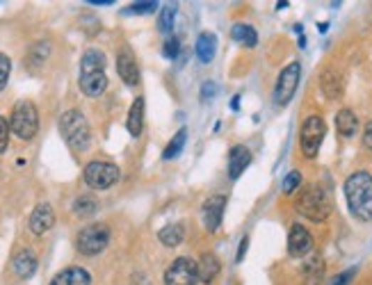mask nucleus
<instances>
[{"instance_id":"obj_19","label":"nucleus","mask_w":372,"mask_h":285,"mask_svg":"<svg viewBox=\"0 0 372 285\" xmlns=\"http://www.w3.org/2000/svg\"><path fill=\"white\" fill-rule=\"evenodd\" d=\"M320 87L329 98H341L343 96V75L334 69L324 71L322 78H320Z\"/></svg>"},{"instance_id":"obj_12","label":"nucleus","mask_w":372,"mask_h":285,"mask_svg":"<svg viewBox=\"0 0 372 285\" xmlns=\"http://www.w3.org/2000/svg\"><path fill=\"white\" fill-rule=\"evenodd\" d=\"M117 71L122 75V80L128 87H135L139 82V69H137V62H135V55L130 48H122L117 55Z\"/></svg>"},{"instance_id":"obj_3","label":"nucleus","mask_w":372,"mask_h":285,"mask_svg":"<svg viewBox=\"0 0 372 285\" xmlns=\"http://www.w3.org/2000/svg\"><path fill=\"white\" fill-rule=\"evenodd\" d=\"M294 205H297V213L304 215L306 219H311V222H324L331 215V196L320 185L304 188Z\"/></svg>"},{"instance_id":"obj_33","label":"nucleus","mask_w":372,"mask_h":285,"mask_svg":"<svg viewBox=\"0 0 372 285\" xmlns=\"http://www.w3.org/2000/svg\"><path fill=\"white\" fill-rule=\"evenodd\" d=\"M7 141H9V126L3 117H0V153L7 149Z\"/></svg>"},{"instance_id":"obj_9","label":"nucleus","mask_w":372,"mask_h":285,"mask_svg":"<svg viewBox=\"0 0 372 285\" xmlns=\"http://www.w3.org/2000/svg\"><path fill=\"white\" fill-rule=\"evenodd\" d=\"M299 75H302V67L297 62L288 64L286 69L279 73V80L275 87V103L277 105H288L290 98L297 92V85H299Z\"/></svg>"},{"instance_id":"obj_29","label":"nucleus","mask_w":372,"mask_h":285,"mask_svg":"<svg viewBox=\"0 0 372 285\" xmlns=\"http://www.w3.org/2000/svg\"><path fill=\"white\" fill-rule=\"evenodd\" d=\"M302 185V173L299 171H290L286 178H283V185H281V190L286 192V194H292L294 190H297Z\"/></svg>"},{"instance_id":"obj_10","label":"nucleus","mask_w":372,"mask_h":285,"mask_svg":"<svg viewBox=\"0 0 372 285\" xmlns=\"http://www.w3.org/2000/svg\"><path fill=\"white\" fill-rule=\"evenodd\" d=\"M199 283V271L192 258H176L165 271V285H196Z\"/></svg>"},{"instance_id":"obj_38","label":"nucleus","mask_w":372,"mask_h":285,"mask_svg":"<svg viewBox=\"0 0 372 285\" xmlns=\"http://www.w3.org/2000/svg\"><path fill=\"white\" fill-rule=\"evenodd\" d=\"M90 5H112V0H90Z\"/></svg>"},{"instance_id":"obj_34","label":"nucleus","mask_w":372,"mask_h":285,"mask_svg":"<svg viewBox=\"0 0 372 285\" xmlns=\"http://www.w3.org/2000/svg\"><path fill=\"white\" fill-rule=\"evenodd\" d=\"M354 274H356V269H347V271H343V274H338V276H334L329 285H347L349 279H352Z\"/></svg>"},{"instance_id":"obj_13","label":"nucleus","mask_w":372,"mask_h":285,"mask_svg":"<svg viewBox=\"0 0 372 285\" xmlns=\"http://www.w3.org/2000/svg\"><path fill=\"white\" fill-rule=\"evenodd\" d=\"M313 249V237L302 224H294L288 235V251L294 258H304Z\"/></svg>"},{"instance_id":"obj_18","label":"nucleus","mask_w":372,"mask_h":285,"mask_svg":"<svg viewBox=\"0 0 372 285\" xmlns=\"http://www.w3.org/2000/svg\"><path fill=\"white\" fill-rule=\"evenodd\" d=\"M302 279H304V285H320L324 279V260L320 256H313L306 260L302 267Z\"/></svg>"},{"instance_id":"obj_15","label":"nucleus","mask_w":372,"mask_h":285,"mask_svg":"<svg viewBox=\"0 0 372 285\" xmlns=\"http://www.w3.org/2000/svg\"><path fill=\"white\" fill-rule=\"evenodd\" d=\"M249 162H251V153L247 146H233L231 149V156H228V178H240L243 176V171L249 167Z\"/></svg>"},{"instance_id":"obj_32","label":"nucleus","mask_w":372,"mask_h":285,"mask_svg":"<svg viewBox=\"0 0 372 285\" xmlns=\"http://www.w3.org/2000/svg\"><path fill=\"white\" fill-rule=\"evenodd\" d=\"M179 50H181V41H179L176 37L167 39V41H165V48H162V53H165L167 60H176Z\"/></svg>"},{"instance_id":"obj_31","label":"nucleus","mask_w":372,"mask_h":285,"mask_svg":"<svg viewBox=\"0 0 372 285\" xmlns=\"http://www.w3.org/2000/svg\"><path fill=\"white\" fill-rule=\"evenodd\" d=\"M158 9V3H153V0H147V3H135L133 7L128 9L130 14H151Z\"/></svg>"},{"instance_id":"obj_22","label":"nucleus","mask_w":372,"mask_h":285,"mask_svg":"<svg viewBox=\"0 0 372 285\" xmlns=\"http://www.w3.org/2000/svg\"><path fill=\"white\" fill-rule=\"evenodd\" d=\"M336 128L338 133H341L343 137H354L356 130H358V119L356 114L352 112V109H341V112L336 114Z\"/></svg>"},{"instance_id":"obj_30","label":"nucleus","mask_w":372,"mask_h":285,"mask_svg":"<svg viewBox=\"0 0 372 285\" xmlns=\"http://www.w3.org/2000/svg\"><path fill=\"white\" fill-rule=\"evenodd\" d=\"M9 71H12V62L7 55H0V92L5 90V85L9 80Z\"/></svg>"},{"instance_id":"obj_20","label":"nucleus","mask_w":372,"mask_h":285,"mask_svg":"<svg viewBox=\"0 0 372 285\" xmlns=\"http://www.w3.org/2000/svg\"><path fill=\"white\" fill-rule=\"evenodd\" d=\"M142 128H144V98H135L133 107L128 112V133L133 137L142 135Z\"/></svg>"},{"instance_id":"obj_35","label":"nucleus","mask_w":372,"mask_h":285,"mask_svg":"<svg viewBox=\"0 0 372 285\" xmlns=\"http://www.w3.org/2000/svg\"><path fill=\"white\" fill-rule=\"evenodd\" d=\"M363 144L372 151V122H368L366 126V133H363Z\"/></svg>"},{"instance_id":"obj_2","label":"nucleus","mask_w":372,"mask_h":285,"mask_svg":"<svg viewBox=\"0 0 372 285\" xmlns=\"http://www.w3.org/2000/svg\"><path fill=\"white\" fill-rule=\"evenodd\" d=\"M107 87V75H105V55L101 50H87L80 60V90L87 96H101Z\"/></svg>"},{"instance_id":"obj_4","label":"nucleus","mask_w":372,"mask_h":285,"mask_svg":"<svg viewBox=\"0 0 372 285\" xmlns=\"http://www.w3.org/2000/svg\"><path fill=\"white\" fill-rule=\"evenodd\" d=\"M60 133L73 151H85L90 146V124L78 109H69L60 119Z\"/></svg>"},{"instance_id":"obj_11","label":"nucleus","mask_w":372,"mask_h":285,"mask_svg":"<svg viewBox=\"0 0 372 285\" xmlns=\"http://www.w3.org/2000/svg\"><path fill=\"white\" fill-rule=\"evenodd\" d=\"M224 208H226V196H222V194H215V196H211V199H206L203 224L211 233H215L217 228H220L222 217H224Z\"/></svg>"},{"instance_id":"obj_27","label":"nucleus","mask_w":372,"mask_h":285,"mask_svg":"<svg viewBox=\"0 0 372 285\" xmlns=\"http://www.w3.org/2000/svg\"><path fill=\"white\" fill-rule=\"evenodd\" d=\"M174 18H176V7L165 5V7H162L160 16H158V30L160 32H169L171 26H174Z\"/></svg>"},{"instance_id":"obj_14","label":"nucleus","mask_w":372,"mask_h":285,"mask_svg":"<svg viewBox=\"0 0 372 285\" xmlns=\"http://www.w3.org/2000/svg\"><path fill=\"white\" fill-rule=\"evenodd\" d=\"M53 224H55V213L48 203H39L30 215V231L35 235H43L46 231H51Z\"/></svg>"},{"instance_id":"obj_23","label":"nucleus","mask_w":372,"mask_h":285,"mask_svg":"<svg viewBox=\"0 0 372 285\" xmlns=\"http://www.w3.org/2000/svg\"><path fill=\"white\" fill-rule=\"evenodd\" d=\"M215 41H217V37L213 35V32H201L199 39H196L194 50H196V58H199L203 64H208L215 58V46H217Z\"/></svg>"},{"instance_id":"obj_16","label":"nucleus","mask_w":372,"mask_h":285,"mask_svg":"<svg viewBox=\"0 0 372 285\" xmlns=\"http://www.w3.org/2000/svg\"><path fill=\"white\" fill-rule=\"evenodd\" d=\"M14 271H16L18 279H30L32 274L37 271V256H35V251L21 249L18 254L14 256Z\"/></svg>"},{"instance_id":"obj_17","label":"nucleus","mask_w":372,"mask_h":285,"mask_svg":"<svg viewBox=\"0 0 372 285\" xmlns=\"http://www.w3.org/2000/svg\"><path fill=\"white\" fill-rule=\"evenodd\" d=\"M90 283H92L90 271L83 267H69L51 281V285H90Z\"/></svg>"},{"instance_id":"obj_26","label":"nucleus","mask_w":372,"mask_h":285,"mask_svg":"<svg viewBox=\"0 0 372 285\" xmlns=\"http://www.w3.org/2000/svg\"><path fill=\"white\" fill-rule=\"evenodd\" d=\"M185 139H188V130L181 128L179 133H176V137L169 141V146L165 149V153H162V156H165V160H171V158L179 156V153L183 151V146H185Z\"/></svg>"},{"instance_id":"obj_36","label":"nucleus","mask_w":372,"mask_h":285,"mask_svg":"<svg viewBox=\"0 0 372 285\" xmlns=\"http://www.w3.org/2000/svg\"><path fill=\"white\" fill-rule=\"evenodd\" d=\"M215 92H217V87H215L213 82H206V85H203V90H201V94H203L206 101H208V98H211V94H215Z\"/></svg>"},{"instance_id":"obj_28","label":"nucleus","mask_w":372,"mask_h":285,"mask_svg":"<svg viewBox=\"0 0 372 285\" xmlns=\"http://www.w3.org/2000/svg\"><path fill=\"white\" fill-rule=\"evenodd\" d=\"M96 208H98L96 199H92V196H80V199L75 201L73 210H75V215L87 217V215H94V213H96Z\"/></svg>"},{"instance_id":"obj_21","label":"nucleus","mask_w":372,"mask_h":285,"mask_svg":"<svg viewBox=\"0 0 372 285\" xmlns=\"http://www.w3.org/2000/svg\"><path fill=\"white\" fill-rule=\"evenodd\" d=\"M196 271H199V281L201 283H213L220 274V260H217L213 254L201 256V260L196 262Z\"/></svg>"},{"instance_id":"obj_1","label":"nucleus","mask_w":372,"mask_h":285,"mask_svg":"<svg viewBox=\"0 0 372 285\" xmlns=\"http://www.w3.org/2000/svg\"><path fill=\"white\" fill-rule=\"evenodd\" d=\"M345 199L358 222H372V176L368 171H356L347 178Z\"/></svg>"},{"instance_id":"obj_37","label":"nucleus","mask_w":372,"mask_h":285,"mask_svg":"<svg viewBox=\"0 0 372 285\" xmlns=\"http://www.w3.org/2000/svg\"><path fill=\"white\" fill-rule=\"evenodd\" d=\"M247 247H249V237L245 235V237H243V244H240V251H238V260H243V258H245Z\"/></svg>"},{"instance_id":"obj_7","label":"nucleus","mask_w":372,"mask_h":285,"mask_svg":"<svg viewBox=\"0 0 372 285\" xmlns=\"http://www.w3.org/2000/svg\"><path fill=\"white\" fill-rule=\"evenodd\" d=\"M326 133V126L320 117H309L302 124V133H299V144H302V153L306 158H315L317 151L322 146V139Z\"/></svg>"},{"instance_id":"obj_24","label":"nucleus","mask_w":372,"mask_h":285,"mask_svg":"<svg viewBox=\"0 0 372 285\" xmlns=\"http://www.w3.org/2000/svg\"><path fill=\"white\" fill-rule=\"evenodd\" d=\"M183 237H185V228L181 224H169L158 233V240L165 247H179L183 242Z\"/></svg>"},{"instance_id":"obj_25","label":"nucleus","mask_w":372,"mask_h":285,"mask_svg":"<svg viewBox=\"0 0 372 285\" xmlns=\"http://www.w3.org/2000/svg\"><path fill=\"white\" fill-rule=\"evenodd\" d=\"M231 37H233L238 43H243V46H249V48H254L256 43H258L256 30L251 28V26H247V23H238V26H233Z\"/></svg>"},{"instance_id":"obj_6","label":"nucleus","mask_w":372,"mask_h":285,"mask_svg":"<svg viewBox=\"0 0 372 285\" xmlns=\"http://www.w3.org/2000/svg\"><path fill=\"white\" fill-rule=\"evenodd\" d=\"M110 242V228L105 224H90L85 226L83 231L75 237V244H78V251L85 256H96L107 247Z\"/></svg>"},{"instance_id":"obj_5","label":"nucleus","mask_w":372,"mask_h":285,"mask_svg":"<svg viewBox=\"0 0 372 285\" xmlns=\"http://www.w3.org/2000/svg\"><path fill=\"white\" fill-rule=\"evenodd\" d=\"M39 130V114L32 101H18L12 109V133L18 139H32Z\"/></svg>"},{"instance_id":"obj_8","label":"nucleus","mask_w":372,"mask_h":285,"mask_svg":"<svg viewBox=\"0 0 372 285\" xmlns=\"http://www.w3.org/2000/svg\"><path fill=\"white\" fill-rule=\"evenodd\" d=\"M119 181V169L112 162L94 160L85 167V183L94 190H107Z\"/></svg>"}]
</instances>
